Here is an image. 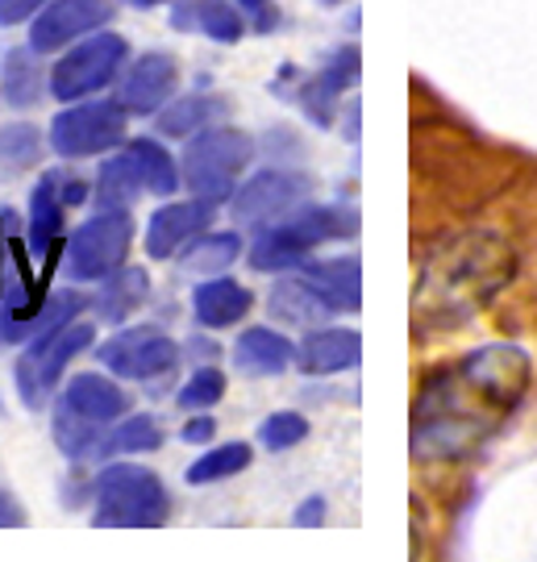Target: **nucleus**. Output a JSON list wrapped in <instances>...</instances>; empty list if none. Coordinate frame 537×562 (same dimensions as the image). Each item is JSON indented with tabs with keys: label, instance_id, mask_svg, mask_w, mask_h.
<instances>
[{
	"label": "nucleus",
	"instance_id": "f704fd0d",
	"mask_svg": "<svg viewBox=\"0 0 537 562\" xmlns=\"http://www.w3.org/2000/svg\"><path fill=\"white\" fill-rule=\"evenodd\" d=\"M309 438V422L300 413H271L267 422L259 425V442L267 450H292L297 442Z\"/></svg>",
	"mask_w": 537,
	"mask_h": 562
},
{
	"label": "nucleus",
	"instance_id": "412c9836",
	"mask_svg": "<svg viewBox=\"0 0 537 562\" xmlns=\"http://www.w3.org/2000/svg\"><path fill=\"white\" fill-rule=\"evenodd\" d=\"M63 404L76 408L88 422L113 425L121 413H125V392H121L113 380L97 375V371H83V375H71L67 392H63Z\"/></svg>",
	"mask_w": 537,
	"mask_h": 562
},
{
	"label": "nucleus",
	"instance_id": "0eeeda50",
	"mask_svg": "<svg viewBox=\"0 0 537 562\" xmlns=\"http://www.w3.org/2000/svg\"><path fill=\"white\" fill-rule=\"evenodd\" d=\"M130 59V46L121 34H109V30H97L83 42H76L51 71V97H59L63 104L83 101L100 88L118 80L121 63Z\"/></svg>",
	"mask_w": 537,
	"mask_h": 562
},
{
	"label": "nucleus",
	"instance_id": "2eb2a0df",
	"mask_svg": "<svg viewBox=\"0 0 537 562\" xmlns=\"http://www.w3.org/2000/svg\"><path fill=\"white\" fill-rule=\"evenodd\" d=\"M63 196H59V176H42L34 196H30V225H25V246L30 259H42V267L51 271V262L59 259L63 250Z\"/></svg>",
	"mask_w": 537,
	"mask_h": 562
},
{
	"label": "nucleus",
	"instance_id": "f03ea898",
	"mask_svg": "<svg viewBox=\"0 0 537 562\" xmlns=\"http://www.w3.org/2000/svg\"><path fill=\"white\" fill-rule=\"evenodd\" d=\"M513 271V250L492 234H476V238L455 241L434 271L421 283L417 304H434V317H467L479 304H488L496 296L500 283H508Z\"/></svg>",
	"mask_w": 537,
	"mask_h": 562
},
{
	"label": "nucleus",
	"instance_id": "7ed1b4c3",
	"mask_svg": "<svg viewBox=\"0 0 537 562\" xmlns=\"http://www.w3.org/2000/svg\"><path fill=\"white\" fill-rule=\"evenodd\" d=\"M171 517V492L146 467L118 462L97 480V525L109 529H155Z\"/></svg>",
	"mask_w": 537,
	"mask_h": 562
},
{
	"label": "nucleus",
	"instance_id": "a211bd4d",
	"mask_svg": "<svg viewBox=\"0 0 537 562\" xmlns=\"http://www.w3.org/2000/svg\"><path fill=\"white\" fill-rule=\"evenodd\" d=\"M171 25L204 34L213 42H238L246 34L242 4H234V0H179L171 9Z\"/></svg>",
	"mask_w": 537,
	"mask_h": 562
},
{
	"label": "nucleus",
	"instance_id": "4c0bfd02",
	"mask_svg": "<svg viewBox=\"0 0 537 562\" xmlns=\"http://www.w3.org/2000/svg\"><path fill=\"white\" fill-rule=\"evenodd\" d=\"M213 434H217V422L204 413V417H192V422L183 425V434H179V438H183V442H192V446H209L213 442Z\"/></svg>",
	"mask_w": 537,
	"mask_h": 562
},
{
	"label": "nucleus",
	"instance_id": "c756f323",
	"mask_svg": "<svg viewBox=\"0 0 537 562\" xmlns=\"http://www.w3.org/2000/svg\"><path fill=\"white\" fill-rule=\"evenodd\" d=\"M221 113H225V104L217 97H179V101H171L163 109L159 130L167 138H188L197 130H209Z\"/></svg>",
	"mask_w": 537,
	"mask_h": 562
},
{
	"label": "nucleus",
	"instance_id": "f8f14e48",
	"mask_svg": "<svg viewBox=\"0 0 537 562\" xmlns=\"http://www.w3.org/2000/svg\"><path fill=\"white\" fill-rule=\"evenodd\" d=\"M100 362L121 380H155L179 362V346L163 329H121L100 346Z\"/></svg>",
	"mask_w": 537,
	"mask_h": 562
},
{
	"label": "nucleus",
	"instance_id": "c03bdc74",
	"mask_svg": "<svg viewBox=\"0 0 537 562\" xmlns=\"http://www.w3.org/2000/svg\"><path fill=\"white\" fill-rule=\"evenodd\" d=\"M325 4H342V0H325Z\"/></svg>",
	"mask_w": 537,
	"mask_h": 562
},
{
	"label": "nucleus",
	"instance_id": "2f4dec72",
	"mask_svg": "<svg viewBox=\"0 0 537 562\" xmlns=\"http://www.w3.org/2000/svg\"><path fill=\"white\" fill-rule=\"evenodd\" d=\"M242 255V238L238 234H200L188 255H183V267L197 271V276H217L230 262H238Z\"/></svg>",
	"mask_w": 537,
	"mask_h": 562
},
{
	"label": "nucleus",
	"instance_id": "37998d69",
	"mask_svg": "<svg viewBox=\"0 0 537 562\" xmlns=\"http://www.w3.org/2000/svg\"><path fill=\"white\" fill-rule=\"evenodd\" d=\"M134 9H150V4H163V0H130Z\"/></svg>",
	"mask_w": 537,
	"mask_h": 562
},
{
	"label": "nucleus",
	"instance_id": "f3484780",
	"mask_svg": "<svg viewBox=\"0 0 537 562\" xmlns=\"http://www.w3.org/2000/svg\"><path fill=\"white\" fill-rule=\"evenodd\" d=\"M355 80H358V46H346V50H338V55H334V63H329L321 76H313V80L300 88V92H304V97H300L304 113L317 121L321 130H329V121H334V109H338L342 92H346Z\"/></svg>",
	"mask_w": 537,
	"mask_h": 562
},
{
	"label": "nucleus",
	"instance_id": "4468645a",
	"mask_svg": "<svg viewBox=\"0 0 537 562\" xmlns=\"http://www.w3.org/2000/svg\"><path fill=\"white\" fill-rule=\"evenodd\" d=\"M176 83H179V67L171 55H163V50H150V55H142L134 67H130V76L121 83V109L125 113H159L167 109V101L176 97Z\"/></svg>",
	"mask_w": 537,
	"mask_h": 562
},
{
	"label": "nucleus",
	"instance_id": "a19ab883",
	"mask_svg": "<svg viewBox=\"0 0 537 562\" xmlns=\"http://www.w3.org/2000/svg\"><path fill=\"white\" fill-rule=\"evenodd\" d=\"M59 196H63V204H83V196H88V188H83L80 180H59Z\"/></svg>",
	"mask_w": 537,
	"mask_h": 562
},
{
	"label": "nucleus",
	"instance_id": "e433bc0d",
	"mask_svg": "<svg viewBox=\"0 0 537 562\" xmlns=\"http://www.w3.org/2000/svg\"><path fill=\"white\" fill-rule=\"evenodd\" d=\"M46 0H0V25L9 30V25H21V21H30L38 13Z\"/></svg>",
	"mask_w": 537,
	"mask_h": 562
},
{
	"label": "nucleus",
	"instance_id": "c85d7f7f",
	"mask_svg": "<svg viewBox=\"0 0 537 562\" xmlns=\"http://www.w3.org/2000/svg\"><path fill=\"white\" fill-rule=\"evenodd\" d=\"M163 446V429L150 413H138V417H125L121 425H113L109 438H100L97 454L100 459H113V454H150Z\"/></svg>",
	"mask_w": 537,
	"mask_h": 562
},
{
	"label": "nucleus",
	"instance_id": "ddd939ff",
	"mask_svg": "<svg viewBox=\"0 0 537 562\" xmlns=\"http://www.w3.org/2000/svg\"><path fill=\"white\" fill-rule=\"evenodd\" d=\"M204 225H213V201L192 196V201L163 204L146 225V255L150 259H171L176 250H183L188 241H197L204 234Z\"/></svg>",
	"mask_w": 537,
	"mask_h": 562
},
{
	"label": "nucleus",
	"instance_id": "39448f33",
	"mask_svg": "<svg viewBox=\"0 0 537 562\" xmlns=\"http://www.w3.org/2000/svg\"><path fill=\"white\" fill-rule=\"evenodd\" d=\"M255 159V142L230 125H209L183 150V183L200 201H230L238 192V176Z\"/></svg>",
	"mask_w": 537,
	"mask_h": 562
},
{
	"label": "nucleus",
	"instance_id": "5701e85b",
	"mask_svg": "<svg viewBox=\"0 0 537 562\" xmlns=\"http://www.w3.org/2000/svg\"><path fill=\"white\" fill-rule=\"evenodd\" d=\"M304 276L317 283V292L329 301L334 313H358L362 304V280H358V259H329V262H304Z\"/></svg>",
	"mask_w": 537,
	"mask_h": 562
},
{
	"label": "nucleus",
	"instance_id": "423d86ee",
	"mask_svg": "<svg viewBox=\"0 0 537 562\" xmlns=\"http://www.w3.org/2000/svg\"><path fill=\"white\" fill-rule=\"evenodd\" d=\"M97 338V325L88 322H63L55 329H46L38 338L30 341V350L18 359V392L21 401L30 404V408H38L51 392H55V383L63 380V371H67V362L76 359L80 350H88Z\"/></svg>",
	"mask_w": 537,
	"mask_h": 562
},
{
	"label": "nucleus",
	"instance_id": "ea45409f",
	"mask_svg": "<svg viewBox=\"0 0 537 562\" xmlns=\"http://www.w3.org/2000/svg\"><path fill=\"white\" fill-rule=\"evenodd\" d=\"M325 521V501L321 496H313V501H304L297 508V525H321Z\"/></svg>",
	"mask_w": 537,
	"mask_h": 562
},
{
	"label": "nucleus",
	"instance_id": "9d476101",
	"mask_svg": "<svg viewBox=\"0 0 537 562\" xmlns=\"http://www.w3.org/2000/svg\"><path fill=\"white\" fill-rule=\"evenodd\" d=\"M113 13H118L113 0H46L34 13V25H30V46L38 55L63 50L76 38L104 30L113 21Z\"/></svg>",
	"mask_w": 537,
	"mask_h": 562
},
{
	"label": "nucleus",
	"instance_id": "aec40b11",
	"mask_svg": "<svg viewBox=\"0 0 537 562\" xmlns=\"http://www.w3.org/2000/svg\"><path fill=\"white\" fill-rule=\"evenodd\" d=\"M250 288H242L238 280H204L197 283V292H192V313H197V322L204 329H230V325H238L246 313H250Z\"/></svg>",
	"mask_w": 537,
	"mask_h": 562
},
{
	"label": "nucleus",
	"instance_id": "c9c22d12",
	"mask_svg": "<svg viewBox=\"0 0 537 562\" xmlns=\"http://www.w3.org/2000/svg\"><path fill=\"white\" fill-rule=\"evenodd\" d=\"M221 396H225V375H221L213 362H204L197 375L183 383L179 404H183V408H213Z\"/></svg>",
	"mask_w": 537,
	"mask_h": 562
},
{
	"label": "nucleus",
	"instance_id": "7c9ffc66",
	"mask_svg": "<svg viewBox=\"0 0 537 562\" xmlns=\"http://www.w3.org/2000/svg\"><path fill=\"white\" fill-rule=\"evenodd\" d=\"M51 434H55V446H59L67 459H83V454H97L100 438H104V425L88 422V417H80L76 408H67V404L59 401Z\"/></svg>",
	"mask_w": 537,
	"mask_h": 562
},
{
	"label": "nucleus",
	"instance_id": "473e14b6",
	"mask_svg": "<svg viewBox=\"0 0 537 562\" xmlns=\"http://www.w3.org/2000/svg\"><path fill=\"white\" fill-rule=\"evenodd\" d=\"M250 467V446L246 442H225V446H213V450H204V459H197L188 467V483H217V480H230V475H238Z\"/></svg>",
	"mask_w": 537,
	"mask_h": 562
},
{
	"label": "nucleus",
	"instance_id": "72a5a7b5",
	"mask_svg": "<svg viewBox=\"0 0 537 562\" xmlns=\"http://www.w3.org/2000/svg\"><path fill=\"white\" fill-rule=\"evenodd\" d=\"M42 159V138L34 125H4L0 130V167H9V171H30L34 162Z\"/></svg>",
	"mask_w": 537,
	"mask_h": 562
},
{
	"label": "nucleus",
	"instance_id": "dca6fc26",
	"mask_svg": "<svg viewBox=\"0 0 537 562\" xmlns=\"http://www.w3.org/2000/svg\"><path fill=\"white\" fill-rule=\"evenodd\" d=\"M362 359V338L358 329H313L309 338L297 346V367L304 375H338V371H355Z\"/></svg>",
	"mask_w": 537,
	"mask_h": 562
},
{
	"label": "nucleus",
	"instance_id": "79ce46f5",
	"mask_svg": "<svg viewBox=\"0 0 537 562\" xmlns=\"http://www.w3.org/2000/svg\"><path fill=\"white\" fill-rule=\"evenodd\" d=\"M192 355H197L200 367H204L209 359H217V346H213V341H192Z\"/></svg>",
	"mask_w": 537,
	"mask_h": 562
},
{
	"label": "nucleus",
	"instance_id": "4be33fe9",
	"mask_svg": "<svg viewBox=\"0 0 537 562\" xmlns=\"http://www.w3.org/2000/svg\"><path fill=\"white\" fill-rule=\"evenodd\" d=\"M242 375H283L297 362V346L276 329H246L234 346Z\"/></svg>",
	"mask_w": 537,
	"mask_h": 562
},
{
	"label": "nucleus",
	"instance_id": "9b49d317",
	"mask_svg": "<svg viewBox=\"0 0 537 562\" xmlns=\"http://www.w3.org/2000/svg\"><path fill=\"white\" fill-rule=\"evenodd\" d=\"M304 196H309V183L292 171H259L234 192L230 213L238 225H276L288 213H297Z\"/></svg>",
	"mask_w": 537,
	"mask_h": 562
},
{
	"label": "nucleus",
	"instance_id": "58836bf2",
	"mask_svg": "<svg viewBox=\"0 0 537 562\" xmlns=\"http://www.w3.org/2000/svg\"><path fill=\"white\" fill-rule=\"evenodd\" d=\"M238 4H242V13H250V18L259 21L262 34H267V30H276L279 13H276V4H271V0H238Z\"/></svg>",
	"mask_w": 537,
	"mask_h": 562
},
{
	"label": "nucleus",
	"instance_id": "a878e982",
	"mask_svg": "<svg viewBox=\"0 0 537 562\" xmlns=\"http://www.w3.org/2000/svg\"><path fill=\"white\" fill-rule=\"evenodd\" d=\"M83 308V296L80 292H63V296H46L34 317H25V322H4L0 317V341H34L38 334L46 329H55L63 322H76Z\"/></svg>",
	"mask_w": 537,
	"mask_h": 562
},
{
	"label": "nucleus",
	"instance_id": "f257e3e1",
	"mask_svg": "<svg viewBox=\"0 0 537 562\" xmlns=\"http://www.w3.org/2000/svg\"><path fill=\"white\" fill-rule=\"evenodd\" d=\"M534 380V362L513 341H492L462 355L421 387L413 408V454L421 462H450L471 454L496 434Z\"/></svg>",
	"mask_w": 537,
	"mask_h": 562
},
{
	"label": "nucleus",
	"instance_id": "20e7f679",
	"mask_svg": "<svg viewBox=\"0 0 537 562\" xmlns=\"http://www.w3.org/2000/svg\"><path fill=\"white\" fill-rule=\"evenodd\" d=\"M355 234V213L346 209H304V213H288L283 222H276L250 250V267L255 271H292L304 267L309 255Z\"/></svg>",
	"mask_w": 537,
	"mask_h": 562
},
{
	"label": "nucleus",
	"instance_id": "393cba45",
	"mask_svg": "<svg viewBox=\"0 0 537 562\" xmlns=\"http://www.w3.org/2000/svg\"><path fill=\"white\" fill-rule=\"evenodd\" d=\"M0 97L13 104V109H30V104H38L42 97V67H38V50L34 46H25V50H9L4 59H0Z\"/></svg>",
	"mask_w": 537,
	"mask_h": 562
},
{
	"label": "nucleus",
	"instance_id": "b1692460",
	"mask_svg": "<svg viewBox=\"0 0 537 562\" xmlns=\"http://www.w3.org/2000/svg\"><path fill=\"white\" fill-rule=\"evenodd\" d=\"M146 292H150V276H146L142 267H118V271L104 280V288H100L97 313L113 325L130 322L142 304H146Z\"/></svg>",
	"mask_w": 537,
	"mask_h": 562
},
{
	"label": "nucleus",
	"instance_id": "1a4fd4ad",
	"mask_svg": "<svg viewBox=\"0 0 537 562\" xmlns=\"http://www.w3.org/2000/svg\"><path fill=\"white\" fill-rule=\"evenodd\" d=\"M125 142V109L121 101H88L63 109L51 121V150L59 159H88L104 155Z\"/></svg>",
	"mask_w": 537,
	"mask_h": 562
},
{
	"label": "nucleus",
	"instance_id": "6e6552de",
	"mask_svg": "<svg viewBox=\"0 0 537 562\" xmlns=\"http://www.w3.org/2000/svg\"><path fill=\"white\" fill-rule=\"evenodd\" d=\"M130 241H134L130 213L125 209H100L97 217H88L71 234V241H67V271H71V280H109L118 267H125Z\"/></svg>",
	"mask_w": 537,
	"mask_h": 562
},
{
	"label": "nucleus",
	"instance_id": "cd10ccee",
	"mask_svg": "<svg viewBox=\"0 0 537 562\" xmlns=\"http://www.w3.org/2000/svg\"><path fill=\"white\" fill-rule=\"evenodd\" d=\"M125 150H130L134 162H138L146 192H155V196H171V192H176L179 180H183V171L176 167V159H171L167 146H159L155 138H138V142H130Z\"/></svg>",
	"mask_w": 537,
	"mask_h": 562
},
{
	"label": "nucleus",
	"instance_id": "6ab92c4d",
	"mask_svg": "<svg viewBox=\"0 0 537 562\" xmlns=\"http://www.w3.org/2000/svg\"><path fill=\"white\" fill-rule=\"evenodd\" d=\"M267 308H271V317L283 325H317V322L338 317V313L329 308V301L317 292V283L309 280L304 271H300V276H288V280H279L276 288H271Z\"/></svg>",
	"mask_w": 537,
	"mask_h": 562
},
{
	"label": "nucleus",
	"instance_id": "bb28decb",
	"mask_svg": "<svg viewBox=\"0 0 537 562\" xmlns=\"http://www.w3.org/2000/svg\"><path fill=\"white\" fill-rule=\"evenodd\" d=\"M142 192H146V183H142V171L130 150H121L118 159H109L100 167V176H97L100 209H125V204L138 201Z\"/></svg>",
	"mask_w": 537,
	"mask_h": 562
}]
</instances>
